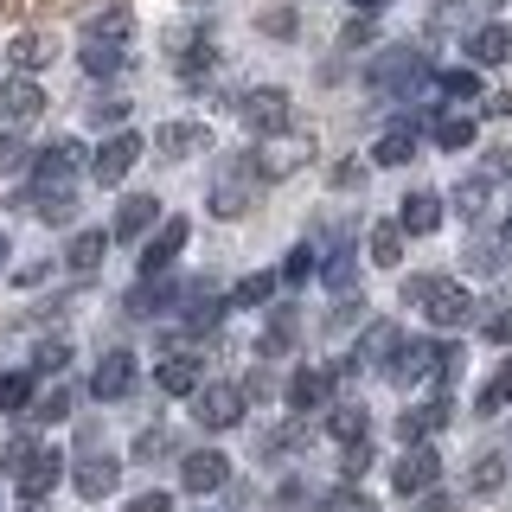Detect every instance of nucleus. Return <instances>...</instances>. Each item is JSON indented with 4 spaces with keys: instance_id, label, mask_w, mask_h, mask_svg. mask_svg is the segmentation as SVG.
<instances>
[{
    "instance_id": "nucleus-48",
    "label": "nucleus",
    "mask_w": 512,
    "mask_h": 512,
    "mask_svg": "<svg viewBox=\"0 0 512 512\" xmlns=\"http://www.w3.org/2000/svg\"><path fill=\"white\" fill-rule=\"evenodd\" d=\"M64 365H71V346L64 340H45L39 352H32V372H64Z\"/></svg>"
},
{
    "instance_id": "nucleus-57",
    "label": "nucleus",
    "mask_w": 512,
    "mask_h": 512,
    "mask_svg": "<svg viewBox=\"0 0 512 512\" xmlns=\"http://www.w3.org/2000/svg\"><path fill=\"white\" fill-rule=\"evenodd\" d=\"M32 448H39V442H26V436H13V442H7V455H0V468H7V474H13V468H20V461L32 455Z\"/></svg>"
},
{
    "instance_id": "nucleus-17",
    "label": "nucleus",
    "mask_w": 512,
    "mask_h": 512,
    "mask_svg": "<svg viewBox=\"0 0 512 512\" xmlns=\"http://www.w3.org/2000/svg\"><path fill=\"white\" fill-rule=\"evenodd\" d=\"M173 301H186V295H180V282H167V276H141V282H135V288L122 295V308L148 320V314H167Z\"/></svg>"
},
{
    "instance_id": "nucleus-20",
    "label": "nucleus",
    "mask_w": 512,
    "mask_h": 512,
    "mask_svg": "<svg viewBox=\"0 0 512 512\" xmlns=\"http://www.w3.org/2000/svg\"><path fill=\"white\" fill-rule=\"evenodd\" d=\"M154 148L167 154V160H192V154L212 148V128H205V122H167V128L154 135Z\"/></svg>"
},
{
    "instance_id": "nucleus-32",
    "label": "nucleus",
    "mask_w": 512,
    "mask_h": 512,
    "mask_svg": "<svg viewBox=\"0 0 512 512\" xmlns=\"http://www.w3.org/2000/svg\"><path fill=\"white\" fill-rule=\"evenodd\" d=\"M301 160H308V141H282V148H263V160H256V173L263 180H282V173H295Z\"/></svg>"
},
{
    "instance_id": "nucleus-25",
    "label": "nucleus",
    "mask_w": 512,
    "mask_h": 512,
    "mask_svg": "<svg viewBox=\"0 0 512 512\" xmlns=\"http://www.w3.org/2000/svg\"><path fill=\"white\" fill-rule=\"evenodd\" d=\"M365 256H372L378 269H397V263H404V224H372V237H365Z\"/></svg>"
},
{
    "instance_id": "nucleus-3",
    "label": "nucleus",
    "mask_w": 512,
    "mask_h": 512,
    "mask_svg": "<svg viewBox=\"0 0 512 512\" xmlns=\"http://www.w3.org/2000/svg\"><path fill=\"white\" fill-rule=\"evenodd\" d=\"M365 84H372L378 96H397V90L429 84V64H423V52H416V45H391V52H378V58H372Z\"/></svg>"
},
{
    "instance_id": "nucleus-1",
    "label": "nucleus",
    "mask_w": 512,
    "mask_h": 512,
    "mask_svg": "<svg viewBox=\"0 0 512 512\" xmlns=\"http://www.w3.org/2000/svg\"><path fill=\"white\" fill-rule=\"evenodd\" d=\"M404 301H410V308H423L442 333H455V327H468V320H474V295L461 282H442V276H410L404 282Z\"/></svg>"
},
{
    "instance_id": "nucleus-39",
    "label": "nucleus",
    "mask_w": 512,
    "mask_h": 512,
    "mask_svg": "<svg viewBox=\"0 0 512 512\" xmlns=\"http://www.w3.org/2000/svg\"><path fill=\"white\" fill-rule=\"evenodd\" d=\"M71 404H77L71 384H52V391H45L39 404H32V416H39V423H64V416H71Z\"/></svg>"
},
{
    "instance_id": "nucleus-54",
    "label": "nucleus",
    "mask_w": 512,
    "mask_h": 512,
    "mask_svg": "<svg viewBox=\"0 0 512 512\" xmlns=\"http://www.w3.org/2000/svg\"><path fill=\"white\" fill-rule=\"evenodd\" d=\"M487 340H500V346H512V301L500 314H487Z\"/></svg>"
},
{
    "instance_id": "nucleus-35",
    "label": "nucleus",
    "mask_w": 512,
    "mask_h": 512,
    "mask_svg": "<svg viewBox=\"0 0 512 512\" xmlns=\"http://www.w3.org/2000/svg\"><path fill=\"white\" fill-rule=\"evenodd\" d=\"M365 429H372V423H365L359 404H333V410H327V436H333V442H359Z\"/></svg>"
},
{
    "instance_id": "nucleus-42",
    "label": "nucleus",
    "mask_w": 512,
    "mask_h": 512,
    "mask_svg": "<svg viewBox=\"0 0 512 512\" xmlns=\"http://www.w3.org/2000/svg\"><path fill=\"white\" fill-rule=\"evenodd\" d=\"M320 512H378V506H372V500H365V493H359V487L346 480V487L320 493Z\"/></svg>"
},
{
    "instance_id": "nucleus-16",
    "label": "nucleus",
    "mask_w": 512,
    "mask_h": 512,
    "mask_svg": "<svg viewBox=\"0 0 512 512\" xmlns=\"http://www.w3.org/2000/svg\"><path fill=\"white\" fill-rule=\"evenodd\" d=\"M77 167H84V148H77V141H52V148L32 154V180H45V186L77 180Z\"/></svg>"
},
{
    "instance_id": "nucleus-47",
    "label": "nucleus",
    "mask_w": 512,
    "mask_h": 512,
    "mask_svg": "<svg viewBox=\"0 0 512 512\" xmlns=\"http://www.w3.org/2000/svg\"><path fill=\"white\" fill-rule=\"evenodd\" d=\"M436 84H442V96H455V103H474V96H480V77L474 71H442Z\"/></svg>"
},
{
    "instance_id": "nucleus-13",
    "label": "nucleus",
    "mask_w": 512,
    "mask_h": 512,
    "mask_svg": "<svg viewBox=\"0 0 512 512\" xmlns=\"http://www.w3.org/2000/svg\"><path fill=\"white\" fill-rule=\"evenodd\" d=\"M135 391V352H103V365L90 372V397L96 404H116Z\"/></svg>"
},
{
    "instance_id": "nucleus-23",
    "label": "nucleus",
    "mask_w": 512,
    "mask_h": 512,
    "mask_svg": "<svg viewBox=\"0 0 512 512\" xmlns=\"http://www.w3.org/2000/svg\"><path fill=\"white\" fill-rule=\"evenodd\" d=\"M160 391L167 397H192L199 391V359H192V352H173V359H160Z\"/></svg>"
},
{
    "instance_id": "nucleus-37",
    "label": "nucleus",
    "mask_w": 512,
    "mask_h": 512,
    "mask_svg": "<svg viewBox=\"0 0 512 512\" xmlns=\"http://www.w3.org/2000/svg\"><path fill=\"white\" fill-rule=\"evenodd\" d=\"M436 148H448V154L474 148V116H442L436 122Z\"/></svg>"
},
{
    "instance_id": "nucleus-4",
    "label": "nucleus",
    "mask_w": 512,
    "mask_h": 512,
    "mask_svg": "<svg viewBox=\"0 0 512 512\" xmlns=\"http://www.w3.org/2000/svg\"><path fill=\"white\" fill-rule=\"evenodd\" d=\"M141 148H148V141H141L135 128H109V141L90 154V180H96V186H122L128 173H135Z\"/></svg>"
},
{
    "instance_id": "nucleus-55",
    "label": "nucleus",
    "mask_w": 512,
    "mask_h": 512,
    "mask_svg": "<svg viewBox=\"0 0 512 512\" xmlns=\"http://www.w3.org/2000/svg\"><path fill=\"white\" fill-rule=\"evenodd\" d=\"M410 512H455V500H448V493H436V487H423L416 493V506Z\"/></svg>"
},
{
    "instance_id": "nucleus-2",
    "label": "nucleus",
    "mask_w": 512,
    "mask_h": 512,
    "mask_svg": "<svg viewBox=\"0 0 512 512\" xmlns=\"http://www.w3.org/2000/svg\"><path fill=\"white\" fill-rule=\"evenodd\" d=\"M455 359H461V352L448 346V340H404V333H397L391 359H384V378H391V384H416V378H455Z\"/></svg>"
},
{
    "instance_id": "nucleus-26",
    "label": "nucleus",
    "mask_w": 512,
    "mask_h": 512,
    "mask_svg": "<svg viewBox=\"0 0 512 512\" xmlns=\"http://www.w3.org/2000/svg\"><path fill=\"white\" fill-rule=\"evenodd\" d=\"M468 52H474V64H506L512 58V26H480L468 39Z\"/></svg>"
},
{
    "instance_id": "nucleus-62",
    "label": "nucleus",
    "mask_w": 512,
    "mask_h": 512,
    "mask_svg": "<svg viewBox=\"0 0 512 512\" xmlns=\"http://www.w3.org/2000/svg\"><path fill=\"white\" fill-rule=\"evenodd\" d=\"M26 512H45V500H26Z\"/></svg>"
},
{
    "instance_id": "nucleus-6",
    "label": "nucleus",
    "mask_w": 512,
    "mask_h": 512,
    "mask_svg": "<svg viewBox=\"0 0 512 512\" xmlns=\"http://www.w3.org/2000/svg\"><path fill=\"white\" fill-rule=\"evenodd\" d=\"M237 116H244V128L250 135H282L288 128V90H244L237 96Z\"/></svg>"
},
{
    "instance_id": "nucleus-11",
    "label": "nucleus",
    "mask_w": 512,
    "mask_h": 512,
    "mask_svg": "<svg viewBox=\"0 0 512 512\" xmlns=\"http://www.w3.org/2000/svg\"><path fill=\"white\" fill-rule=\"evenodd\" d=\"M160 224V199L154 192H128L116 199V224H109V237H122V244H135V237H148Z\"/></svg>"
},
{
    "instance_id": "nucleus-19",
    "label": "nucleus",
    "mask_w": 512,
    "mask_h": 512,
    "mask_svg": "<svg viewBox=\"0 0 512 512\" xmlns=\"http://www.w3.org/2000/svg\"><path fill=\"white\" fill-rule=\"evenodd\" d=\"M397 224H404V237H436L442 231V192H404V212H397Z\"/></svg>"
},
{
    "instance_id": "nucleus-45",
    "label": "nucleus",
    "mask_w": 512,
    "mask_h": 512,
    "mask_svg": "<svg viewBox=\"0 0 512 512\" xmlns=\"http://www.w3.org/2000/svg\"><path fill=\"white\" fill-rule=\"evenodd\" d=\"M480 205H487V173L455 186V212H461V218H480Z\"/></svg>"
},
{
    "instance_id": "nucleus-24",
    "label": "nucleus",
    "mask_w": 512,
    "mask_h": 512,
    "mask_svg": "<svg viewBox=\"0 0 512 512\" xmlns=\"http://www.w3.org/2000/svg\"><path fill=\"white\" fill-rule=\"evenodd\" d=\"M77 64H84L90 77H116L122 64H128V45H116V39H84V52H77Z\"/></svg>"
},
{
    "instance_id": "nucleus-27",
    "label": "nucleus",
    "mask_w": 512,
    "mask_h": 512,
    "mask_svg": "<svg viewBox=\"0 0 512 512\" xmlns=\"http://www.w3.org/2000/svg\"><path fill=\"white\" fill-rule=\"evenodd\" d=\"M103 250H109V231H77L71 250H64V263H71L77 276H90V269L103 263Z\"/></svg>"
},
{
    "instance_id": "nucleus-41",
    "label": "nucleus",
    "mask_w": 512,
    "mask_h": 512,
    "mask_svg": "<svg viewBox=\"0 0 512 512\" xmlns=\"http://www.w3.org/2000/svg\"><path fill=\"white\" fill-rule=\"evenodd\" d=\"M32 404V372H0V410H26Z\"/></svg>"
},
{
    "instance_id": "nucleus-29",
    "label": "nucleus",
    "mask_w": 512,
    "mask_h": 512,
    "mask_svg": "<svg viewBox=\"0 0 512 512\" xmlns=\"http://www.w3.org/2000/svg\"><path fill=\"white\" fill-rule=\"evenodd\" d=\"M372 160H378V167H410V160H416V135H410V128L378 135V141H372Z\"/></svg>"
},
{
    "instance_id": "nucleus-44",
    "label": "nucleus",
    "mask_w": 512,
    "mask_h": 512,
    "mask_svg": "<svg viewBox=\"0 0 512 512\" xmlns=\"http://www.w3.org/2000/svg\"><path fill=\"white\" fill-rule=\"evenodd\" d=\"M26 167H32V148L7 128V135H0V173H26Z\"/></svg>"
},
{
    "instance_id": "nucleus-56",
    "label": "nucleus",
    "mask_w": 512,
    "mask_h": 512,
    "mask_svg": "<svg viewBox=\"0 0 512 512\" xmlns=\"http://www.w3.org/2000/svg\"><path fill=\"white\" fill-rule=\"evenodd\" d=\"M487 180H512V148H487Z\"/></svg>"
},
{
    "instance_id": "nucleus-22",
    "label": "nucleus",
    "mask_w": 512,
    "mask_h": 512,
    "mask_svg": "<svg viewBox=\"0 0 512 512\" xmlns=\"http://www.w3.org/2000/svg\"><path fill=\"white\" fill-rule=\"evenodd\" d=\"M327 391H333V378H327V372H314V365H301V372L288 378V410L308 416V410L327 404Z\"/></svg>"
},
{
    "instance_id": "nucleus-9",
    "label": "nucleus",
    "mask_w": 512,
    "mask_h": 512,
    "mask_svg": "<svg viewBox=\"0 0 512 512\" xmlns=\"http://www.w3.org/2000/svg\"><path fill=\"white\" fill-rule=\"evenodd\" d=\"M186 237H192V224H186V218L154 224V231H148V250H141V276H167V269H173V256L186 250Z\"/></svg>"
},
{
    "instance_id": "nucleus-61",
    "label": "nucleus",
    "mask_w": 512,
    "mask_h": 512,
    "mask_svg": "<svg viewBox=\"0 0 512 512\" xmlns=\"http://www.w3.org/2000/svg\"><path fill=\"white\" fill-rule=\"evenodd\" d=\"M352 7H359V13H378V7H384V0H352Z\"/></svg>"
},
{
    "instance_id": "nucleus-12",
    "label": "nucleus",
    "mask_w": 512,
    "mask_h": 512,
    "mask_svg": "<svg viewBox=\"0 0 512 512\" xmlns=\"http://www.w3.org/2000/svg\"><path fill=\"white\" fill-rule=\"evenodd\" d=\"M13 480H20L26 500H45V493H52L58 480H64V455H58V448H32L20 468H13Z\"/></svg>"
},
{
    "instance_id": "nucleus-10",
    "label": "nucleus",
    "mask_w": 512,
    "mask_h": 512,
    "mask_svg": "<svg viewBox=\"0 0 512 512\" xmlns=\"http://www.w3.org/2000/svg\"><path fill=\"white\" fill-rule=\"evenodd\" d=\"M13 205H26V212H39L45 224H71L77 218V186L64 180V186H45V180H32Z\"/></svg>"
},
{
    "instance_id": "nucleus-46",
    "label": "nucleus",
    "mask_w": 512,
    "mask_h": 512,
    "mask_svg": "<svg viewBox=\"0 0 512 512\" xmlns=\"http://www.w3.org/2000/svg\"><path fill=\"white\" fill-rule=\"evenodd\" d=\"M372 461H378V448L359 436V442H346V455H340V474H346V480H359L365 468H372Z\"/></svg>"
},
{
    "instance_id": "nucleus-15",
    "label": "nucleus",
    "mask_w": 512,
    "mask_h": 512,
    "mask_svg": "<svg viewBox=\"0 0 512 512\" xmlns=\"http://www.w3.org/2000/svg\"><path fill=\"white\" fill-rule=\"evenodd\" d=\"M116 480H122V461L116 455H84L71 468V487L84 493V500H109V493H116Z\"/></svg>"
},
{
    "instance_id": "nucleus-7",
    "label": "nucleus",
    "mask_w": 512,
    "mask_h": 512,
    "mask_svg": "<svg viewBox=\"0 0 512 512\" xmlns=\"http://www.w3.org/2000/svg\"><path fill=\"white\" fill-rule=\"evenodd\" d=\"M436 474H442V455H436L429 442H410L404 455H397V468H391V487H397V493H410V500H416L423 487H436Z\"/></svg>"
},
{
    "instance_id": "nucleus-60",
    "label": "nucleus",
    "mask_w": 512,
    "mask_h": 512,
    "mask_svg": "<svg viewBox=\"0 0 512 512\" xmlns=\"http://www.w3.org/2000/svg\"><path fill=\"white\" fill-rule=\"evenodd\" d=\"M263 32H276V39H288V32H295V13H263Z\"/></svg>"
},
{
    "instance_id": "nucleus-21",
    "label": "nucleus",
    "mask_w": 512,
    "mask_h": 512,
    "mask_svg": "<svg viewBox=\"0 0 512 512\" xmlns=\"http://www.w3.org/2000/svg\"><path fill=\"white\" fill-rule=\"evenodd\" d=\"M448 410H455L448 397H429V404H416V410L397 416V436H404V442H429V436L448 423Z\"/></svg>"
},
{
    "instance_id": "nucleus-38",
    "label": "nucleus",
    "mask_w": 512,
    "mask_h": 512,
    "mask_svg": "<svg viewBox=\"0 0 512 512\" xmlns=\"http://www.w3.org/2000/svg\"><path fill=\"white\" fill-rule=\"evenodd\" d=\"M212 64H218V45L205 39V32H199V39H186V52H180V77H205Z\"/></svg>"
},
{
    "instance_id": "nucleus-36",
    "label": "nucleus",
    "mask_w": 512,
    "mask_h": 512,
    "mask_svg": "<svg viewBox=\"0 0 512 512\" xmlns=\"http://www.w3.org/2000/svg\"><path fill=\"white\" fill-rule=\"evenodd\" d=\"M276 282H282V276H244L231 295H224V308H263V301L276 295Z\"/></svg>"
},
{
    "instance_id": "nucleus-18",
    "label": "nucleus",
    "mask_w": 512,
    "mask_h": 512,
    "mask_svg": "<svg viewBox=\"0 0 512 512\" xmlns=\"http://www.w3.org/2000/svg\"><path fill=\"white\" fill-rule=\"evenodd\" d=\"M39 109H45V90L32 84V71H13L7 84H0V116L7 122H32Z\"/></svg>"
},
{
    "instance_id": "nucleus-64",
    "label": "nucleus",
    "mask_w": 512,
    "mask_h": 512,
    "mask_svg": "<svg viewBox=\"0 0 512 512\" xmlns=\"http://www.w3.org/2000/svg\"><path fill=\"white\" fill-rule=\"evenodd\" d=\"M0 263H7V237H0Z\"/></svg>"
},
{
    "instance_id": "nucleus-50",
    "label": "nucleus",
    "mask_w": 512,
    "mask_h": 512,
    "mask_svg": "<svg viewBox=\"0 0 512 512\" xmlns=\"http://www.w3.org/2000/svg\"><path fill=\"white\" fill-rule=\"evenodd\" d=\"M122 116H128L122 96H103V103H90V122H96V128H122Z\"/></svg>"
},
{
    "instance_id": "nucleus-63",
    "label": "nucleus",
    "mask_w": 512,
    "mask_h": 512,
    "mask_svg": "<svg viewBox=\"0 0 512 512\" xmlns=\"http://www.w3.org/2000/svg\"><path fill=\"white\" fill-rule=\"evenodd\" d=\"M500 231H506V237H512V212H506V224H500Z\"/></svg>"
},
{
    "instance_id": "nucleus-58",
    "label": "nucleus",
    "mask_w": 512,
    "mask_h": 512,
    "mask_svg": "<svg viewBox=\"0 0 512 512\" xmlns=\"http://www.w3.org/2000/svg\"><path fill=\"white\" fill-rule=\"evenodd\" d=\"M128 512H173V500H167V493H135Z\"/></svg>"
},
{
    "instance_id": "nucleus-43",
    "label": "nucleus",
    "mask_w": 512,
    "mask_h": 512,
    "mask_svg": "<svg viewBox=\"0 0 512 512\" xmlns=\"http://www.w3.org/2000/svg\"><path fill=\"white\" fill-rule=\"evenodd\" d=\"M308 276H314V244H295V250L282 256V282H288V288H301Z\"/></svg>"
},
{
    "instance_id": "nucleus-51",
    "label": "nucleus",
    "mask_w": 512,
    "mask_h": 512,
    "mask_svg": "<svg viewBox=\"0 0 512 512\" xmlns=\"http://www.w3.org/2000/svg\"><path fill=\"white\" fill-rule=\"evenodd\" d=\"M167 448H173V436H167V429H148V436L135 442V461H154V455H167Z\"/></svg>"
},
{
    "instance_id": "nucleus-53",
    "label": "nucleus",
    "mask_w": 512,
    "mask_h": 512,
    "mask_svg": "<svg viewBox=\"0 0 512 512\" xmlns=\"http://www.w3.org/2000/svg\"><path fill=\"white\" fill-rule=\"evenodd\" d=\"M352 269H359V263H352L346 250H333V263H327V282H333V288H352Z\"/></svg>"
},
{
    "instance_id": "nucleus-59",
    "label": "nucleus",
    "mask_w": 512,
    "mask_h": 512,
    "mask_svg": "<svg viewBox=\"0 0 512 512\" xmlns=\"http://www.w3.org/2000/svg\"><path fill=\"white\" fill-rule=\"evenodd\" d=\"M365 39H372V13H359V20L340 32V45H365Z\"/></svg>"
},
{
    "instance_id": "nucleus-40",
    "label": "nucleus",
    "mask_w": 512,
    "mask_h": 512,
    "mask_svg": "<svg viewBox=\"0 0 512 512\" xmlns=\"http://www.w3.org/2000/svg\"><path fill=\"white\" fill-rule=\"evenodd\" d=\"M288 346H295V314H276V320H269V333H263V359H282V352Z\"/></svg>"
},
{
    "instance_id": "nucleus-33",
    "label": "nucleus",
    "mask_w": 512,
    "mask_h": 512,
    "mask_svg": "<svg viewBox=\"0 0 512 512\" xmlns=\"http://www.w3.org/2000/svg\"><path fill=\"white\" fill-rule=\"evenodd\" d=\"M84 39H116V45H128V39H135V13H128V7L96 13V20L84 26Z\"/></svg>"
},
{
    "instance_id": "nucleus-14",
    "label": "nucleus",
    "mask_w": 512,
    "mask_h": 512,
    "mask_svg": "<svg viewBox=\"0 0 512 512\" xmlns=\"http://www.w3.org/2000/svg\"><path fill=\"white\" fill-rule=\"evenodd\" d=\"M180 480H186V493H218L224 480H231V455H218V448H192V455L180 461Z\"/></svg>"
},
{
    "instance_id": "nucleus-34",
    "label": "nucleus",
    "mask_w": 512,
    "mask_h": 512,
    "mask_svg": "<svg viewBox=\"0 0 512 512\" xmlns=\"http://www.w3.org/2000/svg\"><path fill=\"white\" fill-rule=\"evenodd\" d=\"M506 487V455H474V468H468V493H500Z\"/></svg>"
},
{
    "instance_id": "nucleus-28",
    "label": "nucleus",
    "mask_w": 512,
    "mask_h": 512,
    "mask_svg": "<svg viewBox=\"0 0 512 512\" xmlns=\"http://www.w3.org/2000/svg\"><path fill=\"white\" fill-rule=\"evenodd\" d=\"M391 346H397V327H391V320H372L365 340H359V352H352V365H384V359H391Z\"/></svg>"
},
{
    "instance_id": "nucleus-31",
    "label": "nucleus",
    "mask_w": 512,
    "mask_h": 512,
    "mask_svg": "<svg viewBox=\"0 0 512 512\" xmlns=\"http://www.w3.org/2000/svg\"><path fill=\"white\" fill-rule=\"evenodd\" d=\"M7 58H13V71H39V64H52V39L45 32H20L7 45Z\"/></svg>"
},
{
    "instance_id": "nucleus-49",
    "label": "nucleus",
    "mask_w": 512,
    "mask_h": 512,
    "mask_svg": "<svg viewBox=\"0 0 512 512\" xmlns=\"http://www.w3.org/2000/svg\"><path fill=\"white\" fill-rule=\"evenodd\" d=\"M301 442H308V423H288V429H276V436L263 442V455H295Z\"/></svg>"
},
{
    "instance_id": "nucleus-5",
    "label": "nucleus",
    "mask_w": 512,
    "mask_h": 512,
    "mask_svg": "<svg viewBox=\"0 0 512 512\" xmlns=\"http://www.w3.org/2000/svg\"><path fill=\"white\" fill-rule=\"evenodd\" d=\"M244 384H199L192 391V416H199V429H237L244 423Z\"/></svg>"
},
{
    "instance_id": "nucleus-52",
    "label": "nucleus",
    "mask_w": 512,
    "mask_h": 512,
    "mask_svg": "<svg viewBox=\"0 0 512 512\" xmlns=\"http://www.w3.org/2000/svg\"><path fill=\"white\" fill-rule=\"evenodd\" d=\"M468 269H474V276H493V269H500V256H493V244H468Z\"/></svg>"
},
{
    "instance_id": "nucleus-8",
    "label": "nucleus",
    "mask_w": 512,
    "mask_h": 512,
    "mask_svg": "<svg viewBox=\"0 0 512 512\" xmlns=\"http://www.w3.org/2000/svg\"><path fill=\"white\" fill-rule=\"evenodd\" d=\"M256 180H263V173H256V160H237V173H224V180L212 186V212L218 218H244L250 199H256Z\"/></svg>"
},
{
    "instance_id": "nucleus-30",
    "label": "nucleus",
    "mask_w": 512,
    "mask_h": 512,
    "mask_svg": "<svg viewBox=\"0 0 512 512\" xmlns=\"http://www.w3.org/2000/svg\"><path fill=\"white\" fill-rule=\"evenodd\" d=\"M512 404V359L500 365V372H493L487 384H480V397H474V416H500Z\"/></svg>"
}]
</instances>
